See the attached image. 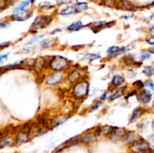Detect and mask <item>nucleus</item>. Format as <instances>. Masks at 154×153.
<instances>
[{
	"instance_id": "a19ab883",
	"label": "nucleus",
	"mask_w": 154,
	"mask_h": 153,
	"mask_svg": "<svg viewBox=\"0 0 154 153\" xmlns=\"http://www.w3.org/2000/svg\"><path fill=\"white\" fill-rule=\"evenodd\" d=\"M9 53H5V54H2V55L0 56V64L3 63L4 62H5L7 60L8 57Z\"/></svg>"
},
{
	"instance_id": "7ed1b4c3",
	"label": "nucleus",
	"mask_w": 154,
	"mask_h": 153,
	"mask_svg": "<svg viewBox=\"0 0 154 153\" xmlns=\"http://www.w3.org/2000/svg\"><path fill=\"white\" fill-rule=\"evenodd\" d=\"M52 21V17L50 16H38L34 20L31 25V29H42L48 26Z\"/></svg>"
},
{
	"instance_id": "09e8293b",
	"label": "nucleus",
	"mask_w": 154,
	"mask_h": 153,
	"mask_svg": "<svg viewBox=\"0 0 154 153\" xmlns=\"http://www.w3.org/2000/svg\"><path fill=\"white\" fill-rule=\"evenodd\" d=\"M134 14H129V15H124V16H122V18H124V19L126 20H128V19H130V18L133 17Z\"/></svg>"
},
{
	"instance_id": "864d4df0",
	"label": "nucleus",
	"mask_w": 154,
	"mask_h": 153,
	"mask_svg": "<svg viewBox=\"0 0 154 153\" xmlns=\"http://www.w3.org/2000/svg\"><path fill=\"white\" fill-rule=\"evenodd\" d=\"M151 128L152 129L154 130V119L153 120V122H152V124H151Z\"/></svg>"
},
{
	"instance_id": "6ab92c4d",
	"label": "nucleus",
	"mask_w": 154,
	"mask_h": 153,
	"mask_svg": "<svg viewBox=\"0 0 154 153\" xmlns=\"http://www.w3.org/2000/svg\"><path fill=\"white\" fill-rule=\"evenodd\" d=\"M112 23H114V22L111 21V22H108V21H100V22H93L90 25L92 29H101L102 28H105V27L110 26Z\"/></svg>"
},
{
	"instance_id": "1a4fd4ad",
	"label": "nucleus",
	"mask_w": 154,
	"mask_h": 153,
	"mask_svg": "<svg viewBox=\"0 0 154 153\" xmlns=\"http://www.w3.org/2000/svg\"><path fill=\"white\" fill-rule=\"evenodd\" d=\"M126 130L122 128H114L112 133L110 135V139L112 141H118L123 139L126 134Z\"/></svg>"
},
{
	"instance_id": "603ef678",
	"label": "nucleus",
	"mask_w": 154,
	"mask_h": 153,
	"mask_svg": "<svg viewBox=\"0 0 154 153\" xmlns=\"http://www.w3.org/2000/svg\"><path fill=\"white\" fill-rule=\"evenodd\" d=\"M150 32H153L154 33V24L153 26H152L151 27H150Z\"/></svg>"
},
{
	"instance_id": "6e6d98bb",
	"label": "nucleus",
	"mask_w": 154,
	"mask_h": 153,
	"mask_svg": "<svg viewBox=\"0 0 154 153\" xmlns=\"http://www.w3.org/2000/svg\"><path fill=\"white\" fill-rule=\"evenodd\" d=\"M94 1H97V0H94ZM102 2H103V0H101Z\"/></svg>"
},
{
	"instance_id": "c9c22d12",
	"label": "nucleus",
	"mask_w": 154,
	"mask_h": 153,
	"mask_svg": "<svg viewBox=\"0 0 154 153\" xmlns=\"http://www.w3.org/2000/svg\"><path fill=\"white\" fill-rule=\"evenodd\" d=\"M65 148H66V143L64 142V143L61 144V145H60L59 146H57V148H56L52 152V153H60V152L63 151Z\"/></svg>"
},
{
	"instance_id": "393cba45",
	"label": "nucleus",
	"mask_w": 154,
	"mask_h": 153,
	"mask_svg": "<svg viewBox=\"0 0 154 153\" xmlns=\"http://www.w3.org/2000/svg\"><path fill=\"white\" fill-rule=\"evenodd\" d=\"M53 44V40L52 39L48 38L46 40H43L38 44L36 46V48H38V49H45V48H48L51 46Z\"/></svg>"
},
{
	"instance_id": "6e6552de",
	"label": "nucleus",
	"mask_w": 154,
	"mask_h": 153,
	"mask_svg": "<svg viewBox=\"0 0 154 153\" xmlns=\"http://www.w3.org/2000/svg\"><path fill=\"white\" fill-rule=\"evenodd\" d=\"M30 136L29 131L23 129V130H20L17 133V134L16 135L14 139V144H16V145L17 146L22 145V144L26 143V142H28Z\"/></svg>"
},
{
	"instance_id": "f704fd0d",
	"label": "nucleus",
	"mask_w": 154,
	"mask_h": 153,
	"mask_svg": "<svg viewBox=\"0 0 154 153\" xmlns=\"http://www.w3.org/2000/svg\"><path fill=\"white\" fill-rule=\"evenodd\" d=\"M113 90H107V91H105V92L103 93V94H102V96L100 97V99L102 100H107L108 98H110V97H111V93H112Z\"/></svg>"
},
{
	"instance_id": "c756f323",
	"label": "nucleus",
	"mask_w": 154,
	"mask_h": 153,
	"mask_svg": "<svg viewBox=\"0 0 154 153\" xmlns=\"http://www.w3.org/2000/svg\"><path fill=\"white\" fill-rule=\"evenodd\" d=\"M101 58V55L99 53H93V54H90V55H87V56H85L84 58V60H87L89 62H93L95 60H97L99 58Z\"/></svg>"
},
{
	"instance_id": "79ce46f5",
	"label": "nucleus",
	"mask_w": 154,
	"mask_h": 153,
	"mask_svg": "<svg viewBox=\"0 0 154 153\" xmlns=\"http://www.w3.org/2000/svg\"><path fill=\"white\" fill-rule=\"evenodd\" d=\"M146 41H147L149 44L154 45V34H153V35H150V37L147 38L146 39Z\"/></svg>"
},
{
	"instance_id": "dca6fc26",
	"label": "nucleus",
	"mask_w": 154,
	"mask_h": 153,
	"mask_svg": "<svg viewBox=\"0 0 154 153\" xmlns=\"http://www.w3.org/2000/svg\"><path fill=\"white\" fill-rule=\"evenodd\" d=\"M126 80L121 75H114L111 80V85L114 87H120L122 85L125 83Z\"/></svg>"
},
{
	"instance_id": "b1692460",
	"label": "nucleus",
	"mask_w": 154,
	"mask_h": 153,
	"mask_svg": "<svg viewBox=\"0 0 154 153\" xmlns=\"http://www.w3.org/2000/svg\"><path fill=\"white\" fill-rule=\"evenodd\" d=\"M75 8L76 10V12H82L85 11L87 9L89 8V5L87 2H77L75 5Z\"/></svg>"
},
{
	"instance_id": "4c0bfd02",
	"label": "nucleus",
	"mask_w": 154,
	"mask_h": 153,
	"mask_svg": "<svg viewBox=\"0 0 154 153\" xmlns=\"http://www.w3.org/2000/svg\"><path fill=\"white\" fill-rule=\"evenodd\" d=\"M8 3L6 0H0V10H5L8 7Z\"/></svg>"
},
{
	"instance_id": "412c9836",
	"label": "nucleus",
	"mask_w": 154,
	"mask_h": 153,
	"mask_svg": "<svg viewBox=\"0 0 154 153\" xmlns=\"http://www.w3.org/2000/svg\"><path fill=\"white\" fill-rule=\"evenodd\" d=\"M46 64V61L43 58H38L37 59L35 60V64L33 68L36 71H42L43 68Z\"/></svg>"
},
{
	"instance_id": "5fc2aeb1",
	"label": "nucleus",
	"mask_w": 154,
	"mask_h": 153,
	"mask_svg": "<svg viewBox=\"0 0 154 153\" xmlns=\"http://www.w3.org/2000/svg\"><path fill=\"white\" fill-rule=\"evenodd\" d=\"M150 52H152V53L154 54V46L153 48H151V50H150Z\"/></svg>"
},
{
	"instance_id": "37998d69",
	"label": "nucleus",
	"mask_w": 154,
	"mask_h": 153,
	"mask_svg": "<svg viewBox=\"0 0 154 153\" xmlns=\"http://www.w3.org/2000/svg\"><path fill=\"white\" fill-rule=\"evenodd\" d=\"M150 58V54L149 53V52H145V53H143L141 56V59L142 60V61L147 60Z\"/></svg>"
},
{
	"instance_id": "9b49d317",
	"label": "nucleus",
	"mask_w": 154,
	"mask_h": 153,
	"mask_svg": "<svg viewBox=\"0 0 154 153\" xmlns=\"http://www.w3.org/2000/svg\"><path fill=\"white\" fill-rule=\"evenodd\" d=\"M96 138H97V134H96V131H90L83 134L80 137V141L82 143L89 144L96 141Z\"/></svg>"
},
{
	"instance_id": "a211bd4d",
	"label": "nucleus",
	"mask_w": 154,
	"mask_h": 153,
	"mask_svg": "<svg viewBox=\"0 0 154 153\" xmlns=\"http://www.w3.org/2000/svg\"><path fill=\"white\" fill-rule=\"evenodd\" d=\"M14 144V139L11 136H4L0 139V148L11 146H13Z\"/></svg>"
},
{
	"instance_id": "f8f14e48",
	"label": "nucleus",
	"mask_w": 154,
	"mask_h": 153,
	"mask_svg": "<svg viewBox=\"0 0 154 153\" xmlns=\"http://www.w3.org/2000/svg\"><path fill=\"white\" fill-rule=\"evenodd\" d=\"M138 98L141 100V103L144 104H147L152 100V94L147 88H143L138 94Z\"/></svg>"
},
{
	"instance_id": "de8ad7c7",
	"label": "nucleus",
	"mask_w": 154,
	"mask_h": 153,
	"mask_svg": "<svg viewBox=\"0 0 154 153\" xmlns=\"http://www.w3.org/2000/svg\"><path fill=\"white\" fill-rule=\"evenodd\" d=\"M61 32H62V29H60V28H55V29H54L52 32H51V34H52V35H54V34H57V33Z\"/></svg>"
},
{
	"instance_id": "7c9ffc66",
	"label": "nucleus",
	"mask_w": 154,
	"mask_h": 153,
	"mask_svg": "<svg viewBox=\"0 0 154 153\" xmlns=\"http://www.w3.org/2000/svg\"><path fill=\"white\" fill-rule=\"evenodd\" d=\"M120 49L118 46H110L108 50H107L106 52L108 56H115V54L117 53V52L118 51V50Z\"/></svg>"
},
{
	"instance_id": "5701e85b",
	"label": "nucleus",
	"mask_w": 154,
	"mask_h": 153,
	"mask_svg": "<svg viewBox=\"0 0 154 153\" xmlns=\"http://www.w3.org/2000/svg\"><path fill=\"white\" fill-rule=\"evenodd\" d=\"M77 13L76 10L75 8V6H68L66 8L63 9L60 12V14L62 16H69V15H72L74 14Z\"/></svg>"
},
{
	"instance_id": "2eb2a0df",
	"label": "nucleus",
	"mask_w": 154,
	"mask_h": 153,
	"mask_svg": "<svg viewBox=\"0 0 154 153\" xmlns=\"http://www.w3.org/2000/svg\"><path fill=\"white\" fill-rule=\"evenodd\" d=\"M126 87L124 86H120L118 87L116 90L112 92L111 94V97H110V100H114L117 98H120L122 96L124 95L125 92H126Z\"/></svg>"
},
{
	"instance_id": "58836bf2",
	"label": "nucleus",
	"mask_w": 154,
	"mask_h": 153,
	"mask_svg": "<svg viewBox=\"0 0 154 153\" xmlns=\"http://www.w3.org/2000/svg\"><path fill=\"white\" fill-rule=\"evenodd\" d=\"M74 0H57V3L60 5H63V4H69L72 3Z\"/></svg>"
},
{
	"instance_id": "c85d7f7f",
	"label": "nucleus",
	"mask_w": 154,
	"mask_h": 153,
	"mask_svg": "<svg viewBox=\"0 0 154 153\" xmlns=\"http://www.w3.org/2000/svg\"><path fill=\"white\" fill-rule=\"evenodd\" d=\"M79 141H80L79 136H76L71 138V139H69V140L66 141L65 143H66V147H69V146H72L75 145V144L78 143V142H79Z\"/></svg>"
},
{
	"instance_id": "ddd939ff",
	"label": "nucleus",
	"mask_w": 154,
	"mask_h": 153,
	"mask_svg": "<svg viewBox=\"0 0 154 153\" xmlns=\"http://www.w3.org/2000/svg\"><path fill=\"white\" fill-rule=\"evenodd\" d=\"M114 129V128L112 127V126H102V127H99L96 129V133L97 136L98 135L99 136H110Z\"/></svg>"
},
{
	"instance_id": "423d86ee",
	"label": "nucleus",
	"mask_w": 154,
	"mask_h": 153,
	"mask_svg": "<svg viewBox=\"0 0 154 153\" xmlns=\"http://www.w3.org/2000/svg\"><path fill=\"white\" fill-rule=\"evenodd\" d=\"M131 148H132V152H134L141 153L150 150V146L149 142H147V141L144 140L142 139L141 140L138 141V142H135L134 144H132Z\"/></svg>"
},
{
	"instance_id": "4468645a",
	"label": "nucleus",
	"mask_w": 154,
	"mask_h": 153,
	"mask_svg": "<svg viewBox=\"0 0 154 153\" xmlns=\"http://www.w3.org/2000/svg\"><path fill=\"white\" fill-rule=\"evenodd\" d=\"M69 116H59L55 117V118H53L51 121V127H57L59 125H61L62 124L66 122L68 119H69Z\"/></svg>"
},
{
	"instance_id": "4d7b16f0",
	"label": "nucleus",
	"mask_w": 154,
	"mask_h": 153,
	"mask_svg": "<svg viewBox=\"0 0 154 153\" xmlns=\"http://www.w3.org/2000/svg\"><path fill=\"white\" fill-rule=\"evenodd\" d=\"M149 153H153V152H149Z\"/></svg>"
},
{
	"instance_id": "cd10ccee",
	"label": "nucleus",
	"mask_w": 154,
	"mask_h": 153,
	"mask_svg": "<svg viewBox=\"0 0 154 153\" xmlns=\"http://www.w3.org/2000/svg\"><path fill=\"white\" fill-rule=\"evenodd\" d=\"M44 37H45V34H35V35L33 36L32 38H30L29 40H28V42L26 43V44L27 45H31V44H32L36 43V42L38 41L39 40H41V39L43 38Z\"/></svg>"
},
{
	"instance_id": "0eeeda50",
	"label": "nucleus",
	"mask_w": 154,
	"mask_h": 153,
	"mask_svg": "<svg viewBox=\"0 0 154 153\" xmlns=\"http://www.w3.org/2000/svg\"><path fill=\"white\" fill-rule=\"evenodd\" d=\"M32 15V12L30 11L29 10L24 9V10H19V11L14 13L11 16V18L12 20L14 21H25L29 19Z\"/></svg>"
},
{
	"instance_id": "ea45409f",
	"label": "nucleus",
	"mask_w": 154,
	"mask_h": 153,
	"mask_svg": "<svg viewBox=\"0 0 154 153\" xmlns=\"http://www.w3.org/2000/svg\"><path fill=\"white\" fill-rule=\"evenodd\" d=\"M144 85L148 87L149 88H150V89L154 91V82H152V81H146Z\"/></svg>"
},
{
	"instance_id": "49530a36",
	"label": "nucleus",
	"mask_w": 154,
	"mask_h": 153,
	"mask_svg": "<svg viewBox=\"0 0 154 153\" xmlns=\"http://www.w3.org/2000/svg\"><path fill=\"white\" fill-rule=\"evenodd\" d=\"M9 25L8 22H0V28H5Z\"/></svg>"
},
{
	"instance_id": "3c124183",
	"label": "nucleus",
	"mask_w": 154,
	"mask_h": 153,
	"mask_svg": "<svg viewBox=\"0 0 154 153\" xmlns=\"http://www.w3.org/2000/svg\"><path fill=\"white\" fill-rule=\"evenodd\" d=\"M7 1V2L8 3V4H14V3L17 2V1H19V0H6Z\"/></svg>"
},
{
	"instance_id": "bb28decb",
	"label": "nucleus",
	"mask_w": 154,
	"mask_h": 153,
	"mask_svg": "<svg viewBox=\"0 0 154 153\" xmlns=\"http://www.w3.org/2000/svg\"><path fill=\"white\" fill-rule=\"evenodd\" d=\"M143 73L147 76H152L154 75V67L151 65L146 66L142 70Z\"/></svg>"
},
{
	"instance_id": "39448f33",
	"label": "nucleus",
	"mask_w": 154,
	"mask_h": 153,
	"mask_svg": "<svg viewBox=\"0 0 154 153\" xmlns=\"http://www.w3.org/2000/svg\"><path fill=\"white\" fill-rule=\"evenodd\" d=\"M64 79V75L61 72L54 71L50 74L45 79V83L48 86H56L60 84Z\"/></svg>"
},
{
	"instance_id": "e433bc0d",
	"label": "nucleus",
	"mask_w": 154,
	"mask_h": 153,
	"mask_svg": "<svg viewBox=\"0 0 154 153\" xmlns=\"http://www.w3.org/2000/svg\"><path fill=\"white\" fill-rule=\"evenodd\" d=\"M124 62L127 65H130L134 63V58L130 56H125Z\"/></svg>"
},
{
	"instance_id": "4be33fe9",
	"label": "nucleus",
	"mask_w": 154,
	"mask_h": 153,
	"mask_svg": "<svg viewBox=\"0 0 154 153\" xmlns=\"http://www.w3.org/2000/svg\"><path fill=\"white\" fill-rule=\"evenodd\" d=\"M35 1V0H25V1L22 2L20 3L17 6H16V7L13 9V12L15 13V12L17 11H19V10H24V9H26V8L28 7L30 4H32Z\"/></svg>"
},
{
	"instance_id": "9d476101",
	"label": "nucleus",
	"mask_w": 154,
	"mask_h": 153,
	"mask_svg": "<svg viewBox=\"0 0 154 153\" xmlns=\"http://www.w3.org/2000/svg\"><path fill=\"white\" fill-rule=\"evenodd\" d=\"M141 140H142V138L138 133L135 131H129L126 133V136H125L124 142L126 144H129V145H132Z\"/></svg>"
},
{
	"instance_id": "2f4dec72",
	"label": "nucleus",
	"mask_w": 154,
	"mask_h": 153,
	"mask_svg": "<svg viewBox=\"0 0 154 153\" xmlns=\"http://www.w3.org/2000/svg\"><path fill=\"white\" fill-rule=\"evenodd\" d=\"M54 7V4H52L51 2H43L39 4V8H40L42 10H46V9L48 10V9H51Z\"/></svg>"
},
{
	"instance_id": "a878e982",
	"label": "nucleus",
	"mask_w": 154,
	"mask_h": 153,
	"mask_svg": "<svg viewBox=\"0 0 154 153\" xmlns=\"http://www.w3.org/2000/svg\"><path fill=\"white\" fill-rule=\"evenodd\" d=\"M120 2H121V5L123 6V8L127 10H133L136 8L129 0H120Z\"/></svg>"
},
{
	"instance_id": "473e14b6",
	"label": "nucleus",
	"mask_w": 154,
	"mask_h": 153,
	"mask_svg": "<svg viewBox=\"0 0 154 153\" xmlns=\"http://www.w3.org/2000/svg\"><path fill=\"white\" fill-rule=\"evenodd\" d=\"M103 4L108 8H114L117 4V0H103Z\"/></svg>"
},
{
	"instance_id": "f257e3e1",
	"label": "nucleus",
	"mask_w": 154,
	"mask_h": 153,
	"mask_svg": "<svg viewBox=\"0 0 154 153\" xmlns=\"http://www.w3.org/2000/svg\"><path fill=\"white\" fill-rule=\"evenodd\" d=\"M71 65V62L68 58L62 56H56L53 57L48 62V67L54 71L61 72L67 70Z\"/></svg>"
},
{
	"instance_id": "20e7f679",
	"label": "nucleus",
	"mask_w": 154,
	"mask_h": 153,
	"mask_svg": "<svg viewBox=\"0 0 154 153\" xmlns=\"http://www.w3.org/2000/svg\"><path fill=\"white\" fill-rule=\"evenodd\" d=\"M86 76L85 71L82 69H74L69 72L67 79L71 83H76L79 81L84 80Z\"/></svg>"
},
{
	"instance_id": "f3484780",
	"label": "nucleus",
	"mask_w": 154,
	"mask_h": 153,
	"mask_svg": "<svg viewBox=\"0 0 154 153\" xmlns=\"http://www.w3.org/2000/svg\"><path fill=\"white\" fill-rule=\"evenodd\" d=\"M144 113V109L141 107H137L132 111V113L130 117V120L129 122H134L137 121L141 116L143 115Z\"/></svg>"
},
{
	"instance_id": "a18cd8bd",
	"label": "nucleus",
	"mask_w": 154,
	"mask_h": 153,
	"mask_svg": "<svg viewBox=\"0 0 154 153\" xmlns=\"http://www.w3.org/2000/svg\"><path fill=\"white\" fill-rule=\"evenodd\" d=\"M133 85L136 86L137 88H141L143 86H144V83H143L142 82H141V80H138V81H135V82H134Z\"/></svg>"
},
{
	"instance_id": "13d9d810",
	"label": "nucleus",
	"mask_w": 154,
	"mask_h": 153,
	"mask_svg": "<svg viewBox=\"0 0 154 153\" xmlns=\"http://www.w3.org/2000/svg\"><path fill=\"white\" fill-rule=\"evenodd\" d=\"M153 104H154V100H153Z\"/></svg>"
},
{
	"instance_id": "aec40b11",
	"label": "nucleus",
	"mask_w": 154,
	"mask_h": 153,
	"mask_svg": "<svg viewBox=\"0 0 154 153\" xmlns=\"http://www.w3.org/2000/svg\"><path fill=\"white\" fill-rule=\"evenodd\" d=\"M84 27V26L83 25V22L81 21H75V22H72V24H70L69 26H68L66 27V30L69 32H75V31H78V30H81V28H83Z\"/></svg>"
},
{
	"instance_id": "72a5a7b5",
	"label": "nucleus",
	"mask_w": 154,
	"mask_h": 153,
	"mask_svg": "<svg viewBox=\"0 0 154 153\" xmlns=\"http://www.w3.org/2000/svg\"><path fill=\"white\" fill-rule=\"evenodd\" d=\"M102 101H101V100L96 102L94 104L92 105L91 107H90V110H89V112H94V111H96V110L99 109V108L102 106Z\"/></svg>"
},
{
	"instance_id": "f03ea898",
	"label": "nucleus",
	"mask_w": 154,
	"mask_h": 153,
	"mask_svg": "<svg viewBox=\"0 0 154 153\" xmlns=\"http://www.w3.org/2000/svg\"><path fill=\"white\" fill-rule=\"evenodd\" d=\"M90 92V83L88 81L83 80L75 83L72 89V95L76 99H84L87 97Z\"/></svg>"
},
{
	"instance_id": "c03bdc74",
	"label": "nucleus",
	"mask_w": 154,
	"mask_h": 153,
	"mask_svg": "<svg viewBox=\"0 0 154 153\" xmlns=\"http://www.w3.org/2000/svg\"><path fill=\"white\" fill-rule=\"evenodd\" d=\"M126 51H127V49L125 47L123 48H120V49L118 50V51L117 52V53L115 54V56H120V55H122V54L125 53V52H126Z\"/></svg>"
},
{
	"instance_id": "8fccbe9b",
	"label": "nucleus",
	"mask_w": 154,
	"mask_h": 153,
	"mask_svg": "<svg viewBox=\"0 0 154 153\" xmlns=\"http://www.w3.org/2000/svg\"><path fill=\"white\" fill-rule=\"evenodd\" d=\"M149 140H150V142L154 145V134H150V136H149Z\"/></svg>"
}]
</instances>
